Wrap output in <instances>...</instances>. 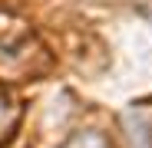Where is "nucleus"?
Instances as JSON below:
<instances>
[{
  "instance_id": "obj_1",
  "label": "nucleus",
  "mask_w": 152,
  "mask_h": 148,
  "mask_svg": "<svg viewBox=\"0 0 152 148\" xmlns=\"http://www.w3.org/2000/svg\"><path fill=\"white\" fill-rule=\"evenodd\" d=\"M17 125H20V102L10 89L0 86V148L13 138Z\"/></svg>"
},
{
  "instance_id": "obj_2",
  "label": "nucleus",
  "mask_w": 152,
  "mask_h": 148,
  "mask_svg": "<svg viewBox=\"0 0 152 148\" xmlns=\"http://www.w3.org/2000/svg\"><path fill=\"white\" fill-rule=\"evenodd\" d=\"M63 148H109V142L99 135V132H76Z\"/></svg>"
}]
</instances>
